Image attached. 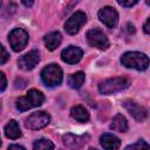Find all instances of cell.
Wrapping results in <instances>:
<instances>
[{"instance_id": "obj_1", "label": "cell", "mask_w": 150, "mask_h": 150, "mask_svg": "<svg viewBox=\"0 0 150 150\" xmlns=\"http://www.w3.org/2000/svg\"><path fill=\"white\" fill-rule=\"evenodd\" d=\"M121 63L122 66L127 68H132L139 71H143L148 69L150 64L149 57L141 52H127L121 56Z\"/></svg>"}, {"instance_id": "obj_2", "label": "cell", "mask_w": 150, "mask_h": 150, "mask_svg": "<svg viewBox=\"0 0 150 150\" xmlns=\"http://www.w3.org/2000/svg\"><path fill=\"white\" fill-rule=\"evenodd\" d=\"M130 84H131V81L129 77H125V76L111 77L102 81L98 84V91L102 95H111L127 89Z\"/></svg>"}, {"instance_id": "obj_3", "label": "cell", "mask_w": 150, "mask_h": 150, "mask_svg": "<svg viewBox=\"0 0 150 150\" xmlns=\"http://www.w3.org/2000/svg\"><path fill=\"white\" fill-rule=\"evenodd\" d=\"M45 102V95L38 89H30L25 96L16 100V109L19 111H26L28 109L40 107Z\"/></svg>"}, {"instance_id": "obj_4", "label": "cell", "mask_w": 150, "mask_h": 150, "mask_svg": "<svg viewBox=\"0 0 150 150\" xmlns=\"http://www.w3.org/2000/svg\"><path fill=\"white\" fill-rule=\"evenodd\" d=\"M41 80L47 87H56L63 80L62 69L55 63L48 64L41 70Z\"/></svg>"}, {"instance_id": "obj_5", "label": "cell", "mask_w": 150, "mask_h": 150, "mask_svg": "<svg viewBox=\"0 0 150 150\" xmlns=\"http://www.w3.org/2000/svg\"><path fill=\"white\" fill-rule=\"evenodd\" d=\"M86 38H87V41L89 43V46L91 47H95L97 49H101V50H105L109 48L110 43H109V40L107 38V35L98 28H93V29H89L86 34Z\"/></svg>"}, {"instance_id": "obj_6", "label": "cell", "mask_w": 150, "mask_h": 150, "mask_svg": "<svg viewBox=\"0 0 150 150\" xmlns=\"http://www.w3.org/2000/svg\"><path fill=\"white\" fill-rule=\"evenodd\" d=\"M8 41L14 52H21L28 42V33L22 28H14L8 35Z\"/></svg>"}, {"instance_id": "obj_7", "label": "cell", "mask_w": 150, "mask_h": 150, "mask_svg": "<svg viewBox=\"0 0 150 150\" xmlns=\"http://www.w3.org/2000/svg\"><path fill=\"white\" fill-rule=\"evenodd\" d=\"M49 122H50V116L46 111H35L26 118L25 125L28 129L39 130L47 127Z\"/></svg>"}, {"instance_id": "obj_8", "label": "cell", "mask_w": 150, "mask_h": 150, "mask_svg": "<svg viewBox=\"0 0 150 150\" xmlns=\"http://www.w3.org/2000/svg\"><path fill=\"white\" fill-rule=\"evenodd\" d=\"M87 22V15L84 12L82 11H77L75 12L64 23V30L70 34V35H75L79 33L80 28Z\"/></svg>"}, {"instance_id": "obj_9", "label": "cell", "mask_w": 150, "mask_h": 150, "mask_svg": "<svg viewBox=\"0 0 150 150\" xmlns=\"http://www.w3.org/2000/svg\"><path fill=\"white\" fill-rule=\"evenodd\" d=\"M40 62V54L38 50H30L18 60V66L22 70H32Z\"/></svg>"}, {"instance_id": "obj_10", "label": "cell", "mask_w": 150, "mask_h": 150, "mask_svg": "<svg viewBox=\"0 0 150 150\" xmlns=\"http://www.w3.org/2000/svg\"><path fill=\"white\" fill-rule=\"evenodd\" d=\"M98 19L109 28H114L118 22V13L115 8L105 6L98 11Z\"/></svg>"}, {"instance_id": "obj_11", "label": "cell", "mask_w": 150, "mask_h": 150, "mask_svg": "<svg viewBox=\"0 0 150 150\" xmlns=\"http://www.w3.org/2000/svg\"><path fill=\"white\" fill-rule=\"evenodd\" d=\"M122 105H123V107L127 109V111H128L136 121H138V122H142V121H144V120L148 117L146 110H145L143 107H141L139 104H137L135 101L125 100V101L122 103Z\"/></svg>"}, {"instance_id": "obj_12", "label": "cell", "mask_w": 150, "mask_h": 150, "mask_svg": "<svg viewBox=\"0 0 150 150\" xmlns=\"http://www.w3.org/2000/svg\"><path fill=\"white\" fill-rule=\"evenodd\" d=\"M82 55H83V52H82L81 48H79L76 46H69V47H67L66 49L62 50L61 59L66 63L75 64L82 59Z\"/></svg>"}, {"instance_id": "obj_13", "label": "cell", "mask_w": 150, "mask_h": 150, "mask_svg": "<svg viewBox=\"0 0 150 150\" xmlns=\"http://www.w3.org/2000/svg\"><path fill=\"white\" fill-rule=\"evenodd\" d=\"M88 139H89L88 135L79 136V135H74V134H66L62 137L64 146H67L69 149H80L86 144V142Z\"/></svg>"}, {"instance_id": "obj_14", "label": "cell", "mask_w": 150, "mask_h": 150, "mask_svg": "<svg viewBox=\"0 0 150 150\" xmlns=\"http://www.w3.org/2000/svg\"><path fill=\"white\" fill-rule=\"evenodd\" d=\"M100 144L102 148L107 149V150H115L118 149L121 145V141L118 137H116L112 134H103L100 137Z\"/></svg>"}, {"instance_id": "obj_15", "label": "cell", "mask_w": 150, "mask_h": 150, "mask_svg": "<svg viewBox=\"0 0 150 150\" xmlns=\"http://www.w3.org/2000/svg\"><path fill=\"white\" fill-rule=\"evenodd\" d=\"M43 41L48 50H55L61 45L62 35L60 32H50L43 38Z\"/></svg>"}, {"instance_id": "obj_16", "label": "cell", "mask_w": 150, "mask_h": 150, "mask_svg": "<svg viewBox=\"0 0 150 150\" xmlns=\"http://www.w3.org/2000/svg\"><path fill=\"white\" fill-rule=\"evenodd\" d=\"M110 129L118 132H125L128 130V122L127 118L122 114H117L114 116L110 123Z\"/></svg>"}, {"instance_id": "obj_17", "label": "cell", "mask_w": 150, "mask_h": 150, "mask_svg": "<svg viewBox=\"0 0 150 150\" xmlns=\"http://www.w3.org/2000/svg\"><path fill=\"white\" fill-rule=\"evenodd\" d=\"M5 136L9 139H16L21 136V130L16 121L11 120L6 125H5Z\"/></svg>"}, {"instance_id": "obj_18", "label": "cell", "mask_w": 150, "mask_h": 150, "mask_svg": "<svg viewBox=\"0 0 150 150\" xmlns=\"http://www.w3.org/2000/svg\"><path fill=\"white\" fill-rule=\"evenodd\" d=\"M70 115L74 120H76L77 122H81V123H87L89 121V112L82 105L73 107L70 110Z\"/></svg>"}, {"instance_id": "obj_19", "label": "cell", "mask_w": 150, "mask_h": 150, "mask_svg": "<svg viewBox=\"0 0 150 150\" xmlns=\"http://www.w3.org/2000/svg\"><path fill=\"white\" fill-rule=\"evenodd\" d=\"M84 79H86V75L83 71H76L75 74H71L68 77V84L73 89H79L82 87Z\"/></svg>"}, {"instance_id": "obj_20", "label": "cell", "mask_w": 150, "mask_h": 150, "mask_svg": "<svg viewBox=\"0 0 150 150\" xmlns=\"http://www.w3.org/2000/svg\"><path fill=\"white\" fill-rule=\"evenodd\" d=\"M34 150H48V149H54V144L47 139V138H40L34 142L33 144Z\"/></svg>"}, {"instance_id": "obj_21", "label": "cell", "mask_w": 150, "mask_h": 150, "mask_svg": "<svg viewBox=\"0 0 150 150\" xmlns=\"http://www.w3.org/2000/svg\"><path fill=\"white\" fill-rule=\"evenodd\" d=\"M127 150L129 149H150V144H148L146 142H144L143 139H139L138 142L134 143V144H129L125 146Z\"/></svg>"}, {"instance_id": "obj_22", "label": "cell", "mask_w": 150, "mask_h": 150, "mask_svg": "<svg viewBox=\"0 0 150 150\" xmlns=\"http://www.w3.org/2000/svg\"><path fill=\"white\" fill-rule=\"evenodd\" d=\"M116 1L123 7H131L138 2V0H116Z\"/></svg>"}, {"instance_id": "obj_23", "label": "cell", "mask_w": 150, "mask_h": 150, "mask_svg": "<svg viewBox=\"0 0 150 150\" xmlns=\"http://www.w3.org/2000/svg\"><path fill=\"white\" fill-rule=\"evenodd\" d=\"M1 60H0V63L1 64H5L6 63V61L9 59V54L7 53V50H6V48L4 47V46H1Z\"/></svg>"}, {"instance_id": "obj_24", "label": "cell", "mask_w": 150, "mask_h": 150, "mask_svg": "<svg viewBox=\"0 0 150 150\" xmlns=\"http://www.w3.org/2000/svg\"><path fill=\"white\" fill-rule=\"evenodd\" d=\"M0 77H1V87H0V91L2 93V91H5V89H6V87H7V80H6V76H5V74L1 71L0 73Z\"/></svg>"}, {"instance_id": "obj_25", "label": "cell", "mask_w": 150, "mask_h": 150, "mask_svg": "<svg viewBox=\"0 0 150 150\" xmlns=\"http://www.w3.org/2000/svg\"><path fill=\"white\" fill-rule=\"evenodd\" d=\"M143 30L145 34H149L150 35V18H148V20L144 22L143 25Z\"/></svg>"}, {"instance_id": "obj_26", "label": "cell", "mask_w": 150, "mask_h": 150, "mask_svg": "<svg viewBox=\"0 0 150 150\" xmlns=\"http://www.w3.org/2000/svg\"><path fill=\"white\" fill-rule=\"evenodd\" d=\"M13 149H22V150H25L26 148L23 145H19V144H12V145L8 146V150H13Z\"/></svg>"}, {"instance_id": "obj_27", "label": "cell", "mask_w": 150, "mask_h": 150, "mask_svg": "<svg viewBox=\"0 0 150 150\" xmlns=\"http://www.w3.org/2000/svg\"><path fill=\"white\" fill-rule=\"evenodd\" d=\"M21 2L26 6V7H32L34 4V0H21Z\"/></svg>"}, {"instance_id": "obj_28", "label": "cell", "mask_w": 150, "mask_h": 150, "mask_svg": "<svg viewBox=\"0 0 150 150\" xmlns=\"http://www.w3.org/2000/svg\"><path fill=\"white\" fill-rule=\"evenodd\" d=\"M127 28H128V33H129V34H130V33H135V28H134L132 25L128 23V25H127Z\"/></svg>"}, {"instance_id": "obj_29", "label": "cell", "mask_w": 150, "mask_h": 150, "mask_svg": "<svg viewBox=\"0 0 150 150\" xmlns=\"http://www.w3.org/2000/svg\"><path fill=\"white\" fill-rule=\"evenodd\" d=\"M145 1H146V5L150 6V0H145Z\"/></svg>"}]
</instances>
